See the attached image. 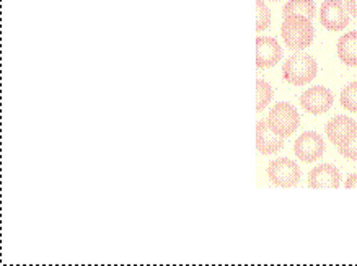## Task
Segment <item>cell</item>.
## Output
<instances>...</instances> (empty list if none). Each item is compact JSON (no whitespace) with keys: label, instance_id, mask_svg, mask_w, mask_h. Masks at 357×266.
I'll return each mask as SVG.
<instances>
[{"label":"cell","instance_id":"6da1fadb","mask_svg":"<svg viewBox=\"0 0 357 266\" xmlns=\"http://www.w3.org/2000/svg\"><path fill=\"white\" fill-rule=\"evenodd\" d=\"M281 36L287 47L294 51L305 50L313 41V25L310 18L287 17L281 25Z\"/></svg>","mask_w":357,"mask_h":266},{"label":"cell","instance_id":"7a4b0ae2","mask_svg":"<svg viewBox=\"0 0 357 266\" xmlns=\"http://www.w3.org/2000/svg\"><path fill=\"white\" fill-rule=\"evenodd\" d=\"M318 74L317 61L305 52H297L289 57L282 66V77L287 84L305 85L315 79Z\"/></svg>","mask_w":357,"mask_h":266},{"label":"cell","instance_id":"3957f363","mask_svg":"<svg viewBox=\"0 0 357 266\" xmlns=\"http://www.w3.org/2000/svg\"><path fill=\"white\" fill-rule=\"evenodd\" d=\"M268 124L278 136L291 138L296 133L298 124H301V116L297 110L289 103H278L273 106V110L268 114Z\"/></svg>","mask_w":357,"mask_h":266},{"label":"cell","instance_id":"277c9868","mask_svg":"<svg viewBox=\"0 0 357 266\" xmlns=\"http://www.w3.org/2000/svg\"><path fill=\"white\" fill-rule=\"evenodd\" d=\"M268 178L274 186L292 188L297 186L301 182V168L294 161L287 157L276 158L269 163Z\"/></svg>","mask_w":357,"mask_h":266},{"label":"cell","instance_id":"5b68a950","mask_svg":"<svg viewBox=\"0 0 357 266\" xmlns=\"http://www.w3.org/2000/svg\"><path fill=\"white\" fill-rule=\"evenodd\" d=\"M321 25L330 31H342L349 25V12L342 0H325L320 8Z\"/></svg>","mask_w":357,"mask_h":266},{"label":"cell","instance_id":"8992f818","mask_svg":"<svg viewBox=\"0 0 357 266\" xmlns=\"http://www.w3.org/2000/svg\"><path fill=\"white\" fill-rule=\"evenodd\" d=\"M325 152V142H323L321 136L313 131L303 133L301 138L294 142V154L301 162L312 163L317 162L318 158L323 157Z\"/></svg>","mask_w":357,"mask_h":266},{"label":"cell","instance_id":"52a82bcc","mask_svg":"<svg viewBox=\"0 0 357 266\" xmlns=\"http://www.w3.org/2000/svg\"><path fill=\"white\" fill-rule=\"evenodd\" d=\"M333 94L326 87H312L301 96V106L308 114H323L331 108Z\"/></svg>","mask_w":357,"mask_h":266},{"label":"cell","instance_id":"ba28073f","mask_svg":"<svg viewBox=\"0 0 357 266\" xmlns=\"http://www.w3.org/2000/svg\"><path fill=\"white\" fill-rule=\"evenodd\" d=\"M357 134V123L347 116H335L326 123V136L335 146H344Z\"/></svg>","mask_w":357,"mask_h":266},{"label":"cell","instance_id":"9c48e42d","mask_svg":"<svg viewBox=\"0 0 357 266\" xmlns=\"http://www.w3.org/2000/svg\"><path fill=\"white\" fill-rule=\"evenodd\" d=\"M282 57V50L274 38H257V67L271 69Z\"/></svg>","mask_w":357,"mask_h":266},{"label":"cell","instance_id":"30bf717a","mask_svg":"<svg viewBox=\"0 0 357 266\" xmlns=\"http://www.w3.org/2000/svg\"><path fill=\"white\" fill-rule=\"evenodd\" d=\"M284 138L278 136L274 131L269 128L268 121L263 119L257 124V149L264 156H273L284 149Z\"/></svg>","mask_w":357,"mask_h":266},{"label":"cell","instance_id":"8fae6325","mask_svg":"<svg viewBox=\"0 0 357 266\" xmlns=\"http://www.w3.org/2000/svg\"><path fill=\"white\" fill-rule=\"evenodd\" d=\"M341 185V173L337 172L336 167L330 165V163H323L313 168L308 175V186L313 190L318 188H337Z\"/></svg>","mask_w":357,"mask_h":266},{"label":"cell","instance_id":"7c38bea8","mask_svg":"<svg viewBox=\"0 0 357 266\" xmlns=\"http://www.w3.org/2000/svg\"><path fill=\"white\" fill-rule=\"evenodd\" d=\"M337 56L349 67H357V31H349L337 41Z\"/></svg>","mask_w":357,"mask_h":266},{"label":"cell","instance_id":"4fadbf2b","mask_svg":"<svg viewBox=\"0 0 357 266\" xmlns=\"http://www.w3.org/2000/svg\"><path fill=\"white\" fill-rule=\"evenodd\" d=\"M315 3L313 0H289V2L284 6L282 15L284 18L287 17H305L312 18L315 17Z\"/></svg>","mask_w":357,"mask_h":266},{"label":"cell","instance_id":"5bb4252c","mask_svg":"<svg viewBox=\"0 0 357 266\" xmlns=\"http://www.w3.org/2000/svg\"><path fill=\"white\" fill-rule=\"evenodd\" d=\"M273 87L266 80H257V111H263L273 98Z\"/></svg>","mask_w":357,"mask_h":266},{"label":"cell","instance_id":"9a60e30c","mask_svg":"<svg viewBox=\"0 0 357 266\" xmlns=\"http://www.w3.org/2000/svg\"><path fill=\"white\" fill-rule=\"evenodd\" d=\"M341 106L351 113H357V80L341 91Z\"/></svg>","mask_w":357,"mask_h":266},{"label":"cell","instance_id":"2e32d148","mask_svg":"<svg viewBox=\"0 0 357 266\" xmlns=\"http://www.w3.org/2000/svg\"><path fill=\"white\" fill-rule=\"evenodd\" d=\"M257 30L264 31L271 25V12L264 3V0H257Z\"/></svg>","mask_w":357,"mask_h":266},{"label":"cell","instance_id":"e0dca14e","mask_svg":"<svg viewBox=\"0 0 357 266\" xmlns=\"http://www.w3.org/2000/svg\"><path fill=\"white\" fill-rule=\"evenodd\" d=\"M337 149H340L341 156L349 158V161H357V134L349 142L344 144V146H340Z\"/></svg>","mask_w":357,"mask_h":266},{"label":"cell","instance_id":"ac0fdd59","mask_svg":"<svg viewBox=\"0 0 357 266\" xmlns=\"http://www.w3.org/2000/svg\"><path fill=\"white\" fill-rule=\"evenodd\" d=\"M346 10L357 18V0H344Z\"/></svg>","mask_w":357,"mask_h":266},{"label":"cell","instance_id":"d6986e66","mask_svg":"<svg viewBox=\"0 0 357 266\" xmlns=\"http://www.w3.org/2000/svg\"><path fill=\"white\" fill-rule=\"evenodd\" d=\"M344 186L347 188V190H352V188H357V173H352V175L347 177Z\"/></svg>","mask_w":357,"mask_h":266},{"label":"cell","instance_id":"ffe728a7","mask_svg":"<svg viewBox=\"0 0 357 266\" xmlns=\"http://www.w3.org/2000/svg\"><path fill=\"white\" fill-rule=\"evenodd\" d=\"M273 2H278V0H273Z\"/></svg>","mask_w":357,"mask_h":266}]
</instances>
